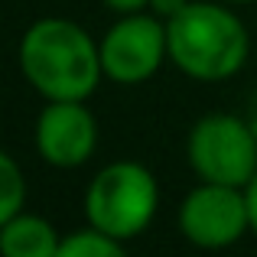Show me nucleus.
I'll list each match as a JSON object with an SVG mask.
<instances>
[{"mask_svg": "<svg viewBox=\"0 0 257 257\" xmlns=\"http://www.w3.org/2000/svg\"><path fill=\"white\" fill-rule=\"evenodd\" d=\"M189 0H150V13H157L160 20H170L186 7Z\"/></svg>", "mask_w": 257, "mask_h": 257, "instance_id": "nucleus-12", "label": "nucleus"}, {"mask_svg": "<svg viewBox=\"0 0 257 257\" xmlns=\"http://www.w3.org/2000/svg\"><path fill=\"white\" fill-rule=\"evenodd\" d=\"M228 4H257V0H228Z\"/></svg>", "mask_w": 257, "mask_h": 257, "instance_id": "nucleus-15", "label": "nucleus"}, {"mask_svg": "<svg viewBox=\"0 0 257 257\" xmlns=\"http://www.w3.org/2000/svg\"><path fill=\"white\" fill-rule=\"evenodd\" d=\"M26 205V179L20 163L7 150H0V225L10 221Z\"/></svg>", "mask_w": 257, "mask_h": 257, "instance_id": "nucleus-10", "label": "nucleus"}, {"mask_svg": "<svg viewBox=\"0 0 257 257\" xmlns=\"http://www.w3.org/2000/svg\"><path fill=\"white\" fill-rule=\"evenodd\" d=\"M107 10H114L117 17L124 13H140V10H150V0H101Z\"/></svg>", "mask_w": 257, "mask_h": 257, "instance_id": "nucleus-11", "label": "nucleus"}, {"mask_svg": "<svg viewBox=\"0 0 257 257\" xmlns=\"http://www.w3.org/2000/svg\"><path fill=\"white\" fill-rule=\"evenodd\" d=\"M186 160L202 182L244 189L257 173V131L238 114H205L189 131Z\"/></svg>", "mask_w": 257, "mask_h": 257, "instance_id": "nucleus-4", "label": "nucleus"}, {"mask_svg": "<svg viewBox=\"0 0 257 257\" xmlns=\"http://www.w3.org/2000/svg\"><path fill=\"white\" fill-rule=\"evenodd\" d=\"M33 140L43 163L56 170H78L98 150V120L85 101H46Z\"/></svg>", "mask_w": 257, "mask_h": 257, "instance_id": "nucleus-7", "label": "nucleus"}, {"mask_svg": "<svg viewBox=\"0 0 257 257\" xmlns=\"http://www.w3.org/2000/svg\"><path fill=\"white\" fill-rule=\"evenodd\" d=\"M160 208L157 176L144 163L114 160L94 173L85 189V218L117 241H134L150 228Z\"/></svg>", "mask_w": 257, "mask_h": 257, "instance_id": "nucleus-3", "label": "nucleus"}, {"mask_svg": "<svg viewBox=\"0 0 257 257\" xmlns=\"http://www.w3.org/2000/svg\"><path fill=\"white\" fill-rule=\"evenodd\" d=\"M124 247H127L124 241L104 234L94 225H85V228H75V231L62 234L56 257H120Z\"/></svg>", "mask_w": 257, "mask_h": 257, "instance_id": "nucleus-9", "label": "nucleus"}, {"mask_svg": "<svg viewBox=\"0 0 257 257\" xmlns=\"http://www.w3.org/2000/svg\"><path fill=\"white\" fill-rule=\"evenodd\" d=\"M247 120H251V127L257 131V104H254V111H251V117H247Z\"/></svg>", "mask_w": 257, "mask_h": 257, "instance_id": "nucleus-14", "label": "nucleus"}, {"mask_svg": "<svg viewBox=\"0 0 257 257\" xmlns=\"http://www.w3.org/2000/svg\"><path fill=\"white\" fill-rule=\"evenodd\" d=\"M17 62L26 85L46 101H88L104 78L98 43L65 17L30 23L20 39Z\"/></svg>", "mask_w": 257, "mask_h": 257, "instance_id": "nucleus-1", "label": "nucleus"}, {"mask_svg": "<svg viewBox=\"0 0 257 257\" xmlns=\"http://www.w3.org/2000/svg\"><path fill=\"white\" fill-rule=\"evenodd\" d=\"M176 225H179L182 238L195 247H205V251L231 247L251 231L244 189L199 179V186L179 202Z\"/></svg>", "mask_w": 257, "mask_h": 257, "instance_id": "nucleus-6", "label": "nucleus"}, {"mask_svg": "<svg viewBox=\"0 0 257 257\" xmlns=\"http://www.w3.org/2000/svg\"><path fill=\"white\" fill-rule=\"evenodd\" d=\"M244 195H247V215H251V234L257 238V173L244 186Z\"/></svg>", "mask_w": 257, "mask_h": 257, "instance_id": "nucleus-13", "label": "nucleus"}, {"mask_svg": "<svg viewBox=\"0 0 257 257\" xmlns=\"http://www.w3.org/2000/svg\"><path fill=\"white\" fill-rule=\"evenodd\" d=\"M101 69L114 85H144L163 69L170 59L166 46V20L157 13H124L104 36L98 39Z\"/></svg>", "mask_w": 257, "mask_h": 257, "instance_id": "nucleus-5", "label": "nucleus"}, {"mask_svg": "<svg viewBox=\"0 0 257 257\" xmlns=\"http://www.w3.org/2000/svg\"><path fill=\"white\" fill-rule=\"evenodd\" d=\"M62 234L49 218L20 208L10 221L0 225V254L4 257H56Z\"/></svg>", "mask_w": 257, "mask_h": 257, "instance_id": "nucleus-8", "label": "nucleus"}, {"mask_svg": "<svg viewBox=\"0 0 257 257\" xmlns=\"http://www.w3.org/2000/svg\"><path fill=\"white\" fill-rule=\"evenodd\" d=\"M170 62L192 82H228L244 69L251 56V36L241 17L225 4L189 0L166 20Z\"/></svg>", "mask_w": 257, "mask_h": 257, "instance_id": "nucleus-2", "label": "nucleus"}]
</instances>
